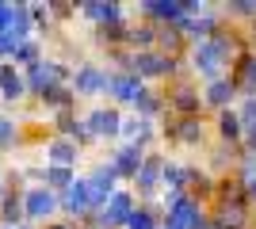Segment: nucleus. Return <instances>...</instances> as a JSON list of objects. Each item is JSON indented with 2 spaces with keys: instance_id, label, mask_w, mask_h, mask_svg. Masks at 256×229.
I'll list each match as a JSON object with an SVG mask.
<instances>
[{
  "instance_id": "f257e3e1",
  "label": "nucleus",
  "mask_w": 256,
  "mask_h": 229,
  "mask_svg": "<svg viewBox=\"0 0 256 229\" xmlns=\"http://www.w3.org/2000/svg\"><path fill=\"white\" fill-rule=\"evenodd\" d=\"M160 138L176 149H206L214 142V126H206L203 115L180 119V115H164L160 119Z\"/></svg>"
},
{
  "instance_id": "f03ea898",
  "label": "nucleus",
  "mask_w": 256,
  "mask_h": 229,
  "mask_svg": "<svg viewBox=\"0 0 256 229\" xmlns=\"http://www.w3.org/2000/svg\"><path fill=\"white\" fill-rule=\"evenodd\" d=\"M188 73L199 80V84H210V80H222V76H230V61H226V54L218 50V42H192V50H188Z\"/></svg>"
},
{
  "instance_id": "7ed1b4c3",
  "label": "nucleus",
  "mask_w": 256,
  "mask_h": 229,
  "mask_svg": "<svg viewBox=\"0 0 256 229\" xmlns=\"http://www.w3.org/2000/svg\"><path fill=\"white\" fill-rule=\"evenodd\" d=\"M164 103H168V115H180V119L203 115V88L192 73H180L164 84Z\"/></svg>"
},
{
  "instance_id": "20e7f679",
  "label": "nucleus",
  "mask_w": 256,
  "mask_h": 229,
  "mask_svg": "<svg viewBox=\"0 0 256 229\" xmlns=\"http://www.w3.org/2000/svg\"><path fill=\"white\" fill-rule=\"evenodd\" d=\"M134 207H138L134 191H122V187H118L115 195H111V203H107L100 214H92V229H126Z\"/></svg>"
},
{
  "instance_id": "39448f33",
  "label": "nucleus",
  "mask_w": 256,
  "mask_h": 229,
  "mask_svg": "<svg viewBox=\"0 0 256 229\" xmlns=\"http://www.w3.org/2000/svg\"><path fill=\"white\" fill-rule=\"evenodd\" d=\"M222 23L226 15L222 11H214V8H203V11H195V15H184L176 27H180L184 34H188V42H210L214 34L222 31Z\"/></svg>"
},
{
  "instance_id": "423d86ee",
  "label": "nucleus",
  "mask_w": 256,
  "mask_h": 229,
  "mask_svg": "<svg viewBox=\"0 0 256 229\" xmlns=\"http://www.w3.org/2000/svg\"><path fill=\"white\" fill-rule=\"evenodd\" d=\"M160 172H164V153H150L146 164L138 168V176H134V199L138 203H153V195L164 191L160 187Z\"/></svg>"
},
{
  "instance_id": "0eeeda50",
  "label": "nucleus",
  "mask_w": 256,
  "mask_h": 229,
  "mask_svg": "<svg viewBox=\"0 0 256 229\" xmlns=\"http://www.w3.org/2000/svg\"><path fill=\"white\" fill-rule=\"evenodd\" d=\"M138 8H142V19L153 23V27H176V23L188 15L184 0H146Z\"/></svg>"
},
{
  "instance_id": "6e6552de",
  "label": "nucleus",
  "mask_w": 256,
  "mask_h": 229,
  "mask_svg": "<svg viewBox=\"0 0 256 229\" xmlns=\"http://www.w3.org/2000/svg\"><path fill=\"white\" fill-rule=\"evenodd\" d=\"M84 126L92 130V138H118L122 134V111L115 107V103H107V107H96V111H88V119Z\"/></svg>"
},
{
  "instance_id": "1a4fd4ad",
  "label": "nucleus",
  "mask_w": 256,
  "mask_h": 229,
  "mask_svg": "<svg viewBox=\"0 0 256 229\" xmlns=\"http://www.w3.org/2000/svg\"><path fill=\"white\" fill-rule=\"evenodd\" d=\"M146 80L134 73H111L107 76V96L115 99V107H134V99L142 96Z\"/></svg>"
},
{
  "instance_id": "9d476101",
  "label": "nucleus",
  "mask_w": 256,
  "mask_h": 229,
  "mask_svg": "<svg viewBox=\"0 0 256 229\" xmlns=\"http://www.w3.org/2000/svg\"><path fill=\"white\" fill-rule=\"evenodd\" d=\"M234 103H241V96H237V84L230 80V76H222V80H210V84H203V111L210 107L214 115H218V111H230Z\"/></svg>"
},
{
  "instance_id": "9b49d317",
  "label": "nucleus",
  "mask_w": 256,
  "mask_h": 229,
  "mask_svg": "<svg viewBox=\"0 0 256 229\" xmlns=\"http://www.w3.org/2000/svg\"><path fill=\"white\" fill-rule=\"evenodd\" d=\"M58 207L73 218H92V191H88V180H73V187H65L58 195Z\"/></svg>"
},
{
  "instance_id": "f8f14e48",
  "label": "nucleus",
  "mask_w": 256,
  "mask_h": 229,
  "mask_svg": "<svg viewBox=\"0 0 256 229\" xmlns=\"http://www.w3.org/2000/svg\"><path fill=\"white\" fill-rule=\"evenodd\" d=\"M241 138H245V126H241L237 107L218 111V115H214V142L230 145V149H241Z\"/></svg>"
},
{
  "instance_id": "ddd939ff",
  "label": "nucleus",
  "mask_w": 256,
  "mask_h": 229,
  "mask_svg": "<svg viewBox=\"0 0 256 229\" xmlns=\"http://www.w3.org/2000/svg\"><path fill=\"white\" fill-rule=\"evenodd\" d=\"M230 80L237 84V96H241V99L256 96V50H245V54L234 61V69H230Z\"/></svg>"
},
{
  "instance_id": "4468645a",
  "label": "nucleus",
  "mask_w": 256,
  "mask_h": 229,
  "mask_svg": "<svg viewBox=\"0 0 256 229\" xmlns=\"http://www.w3.org/2000/svg\"><path fill=\"white\" fill-rule=\"evenodd\" d=\"M107 69H100V65H80L76 69V76H73V92L76 96H107Z\"/></svg>"
},
{
  "instance_id": "2eb2a0df",
  "label": "nucleus",
  "mask_w": 256,
  "mask_h": 229,
  "mask_svg": "<svg viewBox=\"0 0 256 229\" xmlns=\"http://www.w3.org/2000/svg\"><path fill=\"white\" fill-rule=\"evenodd\" d=\"M146 157H150V153L138 149V145H118V149L111 153V168H115L118 180H130V184H134V176H138V168L146 164Z\"/></svg>"
},
{
  "instance_id": "dca6fc26",
  "label": "nucleus",
  "mask_w": 256,
  "mask_h": 229,
  "mask_svg": "<svg viewBox=\"0 0 256 229\" xmlns=\"http://www.w3.org/2000/svg\"><path fill=\"white\" fill-rule=\"evenodd\" d=\"M54 210H58V195H54L50 187H31V191H23V214L31 222L50 218Z\"/></svg>"
},
{
  "instance_id": "f3484780",
  "label": "nucleus",
  "mask_w": 256,
  "mask_h": 229,
  "mask_svg": "<svg viewBox=\"0 0 256 229\" xmlns=\"http://www.w3.org/2000/svg\"><path fill=\"white\" fill-rule=\"evenodd\" d=\"M134 115H138V119H153V122H160L164 119V115H168V103H164V92H157V88H142V96L134 99Z\"/></svg>"
},
{
  "instance_id": "a211bd4d",
  "label": "nucleus",
  "mask_w": 256,
  "mask_h": 229,
  "mask_svg": "<svg viewBox=\"0 0 256 229\" xmlns=\"http://www.w3.org/2000/svg\"><path fill=\"white\" fill-rule=\"evenodd\" d=\"M80 8H84V15L92 23H100V27H111V23H122V19H126L122 4H115V0H92V4H80Z\"/></svg>"
},
{
  "instance_id": "6ab92c4d",
  "label": "nucleus",
  "mask_w": 256,
  "mask_h": 229,
  "mask_svg": "<svg viewBox=\"0 0 256 229\" xmlns=\"http://www.w3.org/2000/svg\"><path fill=\"white\" fill-rule=\"evenodd\" d=\"M46 157H50L54 168H73V164L80 161V145L69 142V138H50V145H46Z\"/></svg>"
},
{
  "instance_id": "aec40b11",
  "label": "nucleus",
  "mask_w": 256,
  "mask_h": 229,
  "mask_svg": "<svg viewBox=\"0 0 256 229\" xmlns=\"http://www.w3.org/2000/svg\"><path fill=\"white\" fill-rule=\"evenodd\" d=\"M160 187H164V191H184V195H188V161H180V157H164Z\"/></svg>"
},
{
  "instance_id": "412c9836",
  "label": "nucleus",
  "mask_w": 256,
  "mask_h": 229,
  "mask_svg": "<svg viewBox=\"0 0 256 229\" xmlns=\"http://www.w3.org/2000/svg\"><path fill=\"white\" fill-rule=\"evenodd\" d=\"M160 226H164V218H160V207H153V203H138L126 222V229H160Z\"/></svg>"
},
{
  "instance_id": "4be33fe9",
  "label": "nucleus",
  "mask_w": 256,
  "mask_h": 229,
  "mask_svg": "<svg viewBox=\"0 0 256 229\" xmlns=\"http://www.w3.org/2000/svg\"><path fill=\"white\" fill-rule=\"evenodd\" d=\"M23 76L16 73L12 65H0V92H4V99H20L23 96Z\"/></svg>"
},
{
  "instance_id": "5701e85b",
  "label": "nucleus",
  "mask_w": 256,
  "mask_h": 229,
  "mask_svg": "<svg viewBox=\"0 0 256 229\" xmlns=\"http://www.w3.org/2000/svg\"><path fill=\"white\" fill-rule=\"evenodd\" d=\"M42 187H50L54 195H58V191H65V187H73V168H54V164H46Z\"/></svg>"
},
{
  "instance_id": "b1692460",
  "label": "nucleus",
  "mask_w": 256,
  "mask_h": 229,
  "mask_svg": "<svg viewBox=\"0 0 256 229\" xmlns=\"http://www.w3.org/2000/svg\"><path fill=\"white\" fill-rule=\"evenodd\" d=\"M237 115H241V126H245V134L256 130V96L241 99V103H237Z\"/></svg>"
},
{
  "instance_id": "393cba45",
  "label": "nucleus",
  "mask_w": 256,
  "mask_h": 229,
  "mask_svg": "<svg viewBox=\"0 0 256 229\" xmlns=\"http://www.w3.org/2000/svg\"><path fill=\"white\" fill-rule=\"evenodd\" d=\"M12 142H16V122L0 119V149H8Z\"/></svg>"
},
{
  "instance_id": "a878e982",
  "label": "nucleus",
  "mask_w": 256,
  "mask_h": 229,
  "mask_svg": "<svg viewBox=\"0 0 256 229\" xmlns=\"http://www.w3.org/2000/svg\"><path fill=\"white\" fill-rule=\"evenodd\" d=\"M241 157H256V130H248L241 138Z\"/></svg>"
},
{
  "instance_id": "bb28decb",
  "label": "nucleus",
  "mask_w": 256,
  "mask_h": 229,
  "mask_svg": "<svg viewBox=\"0 0 256 229\" xmlns=\"http://www.w3.org/2000/svg\"><path fill=\"white\" fill-rule=\"evenodd\" d=\"M245 42H248V50H256V19L245 27Z\"/></svg>"
},
{
  "instance_id": "cd10ccee",
  "label": "nucleus",
  "mask_w": 256,
  "mask_h": 229,
  "mask_svg": "<svg viewBox=\"0 0 256 229\" xmlns=\"http://www.w3.org/2000/svg\"><path fill=\"white\" fill-rule=\"evenodd\" d=\"M0 199H4V191H0Z\"/></svg>"
}]
</instances>
